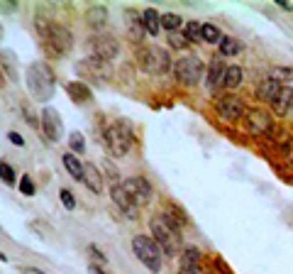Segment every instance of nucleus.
I'll return each instance as SVG.
<instances>
[{"label":"nucleus","mask_w":293,"mask_h":274,"mask_svg":"<svg viewBox=\"0 0 293 274\" xmlns=\"http://www.w3.org/2000/svg\"><path fill=\"white\" fill-rule=\"evenodd\" d=\"M27 88L34 101H51L54 96V71L44 61H34L27 69Z\"/></svg>","instance_id":"obj_1"},{"label":"nucleus","mask_w":293,"mask_h":274,"mask_svg":"<svg viewBox=\"0 0 293 274\" xmlns=\"http://www.w3.org/2000/svg\"><path fill=\"white\" fill-rule=\"evenodd\" d=\"M137 59H140V66L147 74H154V76H164V74L171 71V57L164 47H157V44H149V47H140L137 51Z\"/></svg>","instance_id":"obj_2"},{"label":"nucleus","mask_w":293,"mask_h":274,"mask_svg":"<svg viewBox=\"0 0 293 274\" xmlns=\"http://www.w3.org/2000/svg\"><path fill=\"white\" fill-rule=\"evenodd\" d=\"M132 250H134V254L140 257L142 264H147V269H152L154 274L162 272L164 252H162V247L154 243V238H147V235H134V238H132Z\"/></svg>","instance_id":"obj_3"},{"label":"nucleus","mask_w":293,"mask_h":274,"mask_svg":"<svg viewBox=\"0 0 293 274\" xmlns=\"http://www.w3.org/2000/svg\"><path fill=\"white\" fill-rule=\"evenodd\" d=\"M105 142H108V150L112 152V157H125V154L132 150V142H134V135H132L130 125L125 120L112 122L110 127L105 130Z\"/></svg>","instance_id":"obj_4"},{"label":"nucleus","mask_w":293,"mask_h":274,"mask_svg":"<svg viewBox=\"0 0 293 274\" xmlns=\"http://www.w3.org/2000/svg\"><path fill=\"white\" fill-rule=\"evenodd\" d=\"M149 225H152L154 243L162 247V252H166V257H173V254L179 252V247H181V238H179V233H176L173 228L166 225V221H164L162 215H154Z\"/></svg>","instance_id":"obj_5"},{"label":"nucleus","mask_w":293,"mask_h":274,"mask_svg":"<svg viewBox=\"0 0 293 274\" xmlns=\"http://www.w3.org/2000/svg\"><path fill=\"white\" fill-rule=\"evenodd\" d=\"M173 74H176L179 83H183V86H196L203 76V61L198 59L196 54H183L181 59L173 61Z\"/></svg>","instance_id":"obj_6"},{"label":"nucleus","mask_w":293,"mask_h":274,"mask_svg":"<svg viewBox=\"0 0 293 274\" xmlns=\"http://www.w3.org/2000/svg\"><path fill=\"white\" fill-rule=\"evenodd\" d=\"M44 40H47V47L54 54H69L73 49V34H71L69 27H64L59 22H51L49 27H47Z\"/></svg>","instance_id":"obj_7"},{"label":"nucleus","mask_w":293,"mask_h":274,"mask_svg":"<svg viewBox=\"0 0 293 274\" xmlns=\"http://www.w3.org/2000/svg\"><path fill=\"white\" fill-rule=\"evenodd\" d=\"M88 44H91V51L93 57H98V59L108 61L110 64L118 54H120V44H118V40L112 37V34H105V32H98V34H93L91 40H88Z\"/></svg>","instance_id":"obj_8"},{"label":"nucleus","mask_w":293,"mask_h":274,"mask_svg":"<svg viewBox=\"0 0 293 274\" xmlns=\"http://www.w3.org/2000/svg\"><path fill=\"white\" fill-rule=\"evenodd\" d=\"M215 113L227 122H237L244 115V101L237 96H220L215 98Z\"/></svg>","instance_id":"obj_9"},{"label":"nucleus","mask_w":293,"mask_h":274,"mask_svg":"<svg viewBox=\"0 0 293 274\" xmlns=\"http://www.w3.org/2000/svg\"><path fill=\"white\" fill-rule=\"evenodd\" d=\"M110 196H112V203L120 208V213L125 215V218L137 221V213H140V211H137V201H134L130 193H127V189H125L122 184H112Z\"/></svg>","instance_id":"obj_10"},{"label":"nucleus","mask_w":293,"mask_h":274,"mask_svg":"<svg viewBox=\"0 0 293 274\" xmlns=\"http://www.w3.org/2000/svg\"><path fill=\"white\" fill-rule=\"evenodd\" d=\"M42 130H44V137L49 142H61L64 125H61V115L54 108H44L42 111Z\"/></svg>","instance_id":"obj_11"},{"label":"nucleus","mask_w":293,"mask_h":274,"mask_svg":"<svg viewBox=\"0 0 293 274\" xmlns=\"http://www.w3.org/2000/svg\"><path fill=\"white\" fill-rule=\"evenodd\" d=\"M247 130L252 132L254 137H264L271 132V115L264 113L262 108H252L247 111Z\"/></svg>","instance_id":"obj_12"},{"label":"nucleus","mask_w":293,"mask_h":274,"mask_svg":"<svg viewBox=\"0 0 293 274\" xmlns=\"http://www.w3.org/2000/svg\"><path fill=\"white\" fill-rule=\"evenodd\" d=\"M79 74H88L91 79L103 83L108 79V74H110V64L98 59V57H88V59H83L81 64H79Z\"/></svg>","instance_id":"obj_13"},{"label":"nucleus","mask_w":293,"mask_h":274,"mask_svg":"<svg viewBox=\"0 0 293 274\" xmlns=\"http://www.w3.org/2000/svg\"><path fill=\"white\" fill-rule=\"evenodd\" d=\"M122 186H125L127 193L137 201V206H140V203H147L149 198H152V186H149V181H147L144 176H130Z\"/></svg>","instance_id":"obj_14"},{"label":"nucleus","mask_w":293,"mask_h":274,"mask_svg":"<svg viewBox=\"0 0 293 274\" xmlns=\"http://www.w3.org/2000/svg\"><path fill=\"white\" fill-rule=\"evenodd\" d=\"M179 274H203L201 269V250L198 247H186L179 262Z\"/></svg>","instance_id":"obj_15"},{"label":"nucleus","mask_w":293,"mask_h":274,"mask_svg":"<svg viewBox=\"0 0 293 274\" xmlns=\"http://www.w3.org/2000/svg\"><path fill=\"white\" fill-rule=\"evenodd\" d=\"M125 20H127V34H130V40L134 42V44H142L144 34H147L144 22H142V12L127 10V12H125Z\"/></svg>","instance_id":"obj_16"},{"label":"nucleus","mask_w":293,"mask_h":274,"mask_svg":"<svg viewBox=\"0 0 293 274\" xmlns=\"http://www.w3.org/2000/svg\"><path fill=\"white\" fill-rule=\"evenodd\" d=\"M281 83L276 81V79H264V81H259V86H257V101H264V103H274L276 98H279V93H281Z\"/></svg>","instance_id":"obj_17"},{"label":"nucleus","mask_w":293,"mask_h":274,"mask_svg":"<svg viewBox=\"0 0 293 274\" xmlns=\"http://www.w3.org/2000/svg\"><path fill=\"white\" fill-rule=\"evenodd\" d=\"M225 71H227V66H225V61H223V54H215L208 61V88H215L218 83H223Z\"/></svg>","instance_id":"obj_18"},{"label":"nucleus","mask_w":293,"mask_h":274,"mask_svg":"<svg viewBox=\"0 0 293 274\" xmlns=\"http://www.w3.org/2000/svg\"><path fill=\"white\" fill-rule=\"evenodd\" d=\"M108 8H103V5H91L88 10H86V22H88V27L91 30H95V34L108 25Z\"/></svg>","instance_id":"obj_19"},{"label":"nucleus","mask_w":293,"mask_h":274,"mask_svg":"<svg viewBox=\"0 0 293 274\" xmlns=\"http://www.w3.org/2000/svg\"><path fill=\"white\" fill-rule=\"evenodd\" d=\"M271 108L279 118H283V115H288V113L293 111V88L291 86H283L281 93H279V98L271 103Z\"/></svg>","instance_id":"obj_20"},{"label":"nucleus","mask_w":293,"mask_h":274,"mask_svg":"<svg viewBox=\"0 0 293 274\" xmlns=\"http://www.w3.org/2000/svg\"><path fill=\"white\" fill-rule=\"evenodd\" d=\"M66 93L71 96V101H73V103H88L93 98V93H91V88H88V83H83V81L66 83Z\"/></svg>","instance_id":"obj_21"},{"label":"nucleus","mask_w":293,"mask_h":274,"mask_svg":"<svg viewBox=\"0 0 293 274\" xmlns=\"http://www.w3.org/2000/svg\"><path fill=\"white\" fill-rule=\"evenodd\" d=\"M142 22H144L147 34H152V37H157L162 32V15L154 10V8H147V10L142 12Z\"/></svg>","instance_id":"obj_22"},{"label":"nucleus","mask_w":293,"mask_h":274,"mask_svg":"<svg viewBox=\"0 0 293 274\" xmlns=\"http://www.w3.org/2000/svg\"><path fill=\"white\" fill-rule=\"evenodd\" d=\"M61 159H64V167H66V172H69L71 176L76 179V181H83V176H86V164H81V159H79L76 154H69V152L64 154Z\"/></svg>","instance_id":"obj_23"},{"label":"nucleus","mask_w":293,"mask_h":274,"mask_svg":"<svg viewBox=\"0 0 293 274\" xmlns=\"http://www.w3.org/2000/svg\"><path fill=\"white\" fill-rule=\"evenodd\" d=\"M83 184L91 189L93 193H103V176L98 172L95 164H86V176H83Z\"/></svg>","instance_id":"obj_24"},{"label":"nucleus","mask_w":293,"mask_h":274,"mask_svg":"<svg viewBox=\"0 0 293 274\" xmlns=\"http://www.w3.org/2000/svg\"><path fill=\"white\" fill-rule=\"evenodd\" d=\"M240 83H242V69H240V66H227L225 79H223V86L225 88H237Z\"/></svg>","instance_id":"obj_25"},{"label":"nucleus","mask_w":293,"mask_h":274,"mask_svg":"<svg viewBox=\"0 0 293 274\" xmlns=\"http://www.w3.org/2000/svg\"><path fill=\"white\" fill-rule=\"evenodd\" d=\"M242 51V42L232 40V37H225L223 42H220V54L223 57H235V54H240Z\"/></svg>","instance_id":"obj_26"},{"label":"nucleus","mask_w":293,"mask_h":274,"mask_svg":"<svg viewBox=\"0 0 293 274\" xmlns=\"http://www.w3.org/2000/svg\"><path fill=\"white\" fill-rule=\"evenodd\" d=\"M188 42H203V25L198 20H191L186 22V32H183Z\"/></svg>","instance_id":"obj_27"},{"label":"nucleus","mask_w":293,"mask_h":274,"mask_svg":"<svg viewBox=\"0 0 293 274\" xmlns=\"http://www.w3.org/2000/svg\"><path fill=\"white\" fill-rule=\"evenodd\" d=\"M203 42H208V44H220L223 42V34H220V30L215 27V25H203Z\"/></svg>","instance_id":"obj_28"},{"label":"nucleus","mask_w":293,"mask_h":274,"mask_svg":"<svg viewBox=\"0 0 293 274\" xmlns=\"http://www.w3.org/2000/svg\"><path fill=\"white\" fill-rule=\"evenodd\" d=\"M181 15H176V12H164L162 15V27L169 32H176L179 27H181Z\"/></svg>","instance_id":"obj_29"},{"label":"nucleus","mask_w":293,"mask_h":274,"mask_svg":"<svg viewBox=\"0 0 293 274\" xmlns=\"http://www.w3.org/2000/svg\"><path fill=\"white\" fill-rule=\"evenodd\" d=\"M271 79H276V81H293V66H274L271 71Z\"/></svg>","instance_id":"obj_30"},{"label":"nucleus","mask_w":293,"mask_h":274,"mask_svg":"<svg viewBox=\"0 0 293 274\" xmlns=\"http://www.w3.org/2000/svg\"><path fill=\"white\" fill-rule=\"evenodd\" d=\"M69 144H71V150H73L76 154L86 152V142H83V135H81V132H76V130L71 132V135H69Z\"/></svg>","instance_id":"obj_31"},{"label":"nucleus","mask_w":293,"mask_h":274,"mask_svg":"<svg viewBox=\"0 0 293 274\" xmlns=\"http://www.w3.org/2000/svg\"><path fill=\"white\" fill-rule=\"evenodd\" d=\"M34 191H37L34 181L30 179V174H25V176L20 179V193L22 196H34Z\"/></svg>","instance_id":"obj_32"},{"label":"nucleus","mask_w":293,"mask_h":274,"mask_svg":"<svg viewBox=\"0 0 293 274\" xmlns=\"http://www.w3.org/2000/svg\"><path fill=\"white\" fill-rule=\"evenodd\" d=\"M59 196H61V203H64L66 211H73V208H76V198H73V193H71L69 189H61Z\"/></svg>","instance_id":"obj_33"},{"label":"nucleus","mask_w":293,"mask_h":274,"mask_svg":"<svg viewBox=\"0 0 293 274\" xmlns=\"http://www.w3.org/2000/svg\"><path fill=\"white\" fill-rule=\"evenodd\" d=\"M0 176H3V181L5 184H15V169H12L8 162L0 164Z\"/></svg>","instance_id":"obj_34"},{"label":"nucleus","mask_w":293,"mask_h":274,"mask_svg":"<svg viewBox=\"0 0 293 274\" xmlns=\"http://www.w3.org/2000/svg\"><path fill=\"white\" fill-rule=\"evenodd\" d=\"M169 44H171L173 49H183V47L188 44V37H186V34H176V32H171V34H169Z\"/></svg>","instance_id":"obj_35"},{"label":"nucleus","mask_w":293,"mask_h":274,"mask_svg":"<svg viewBox=\"0 0 293 274\" xmlns=\"http://www.w3.org/2000/svg\"><path fill=\"white\" fill-rule=\"evenodd\" d=\"M88 252H91L93 257H95V260H98V262H108V257H105V254H103L101 250H98V247H95V245H88Z\"/></svg>","instance_id":"obj_36"},{"label":"nucleus","mask_w":293,"mask_h":274,"mask_svg":"<svg viewBox=\"0 0 293 274\" xmlns=\"http://www.w3.org/2000/svg\"><path fill=\"white\" fill-rule=\"evenodd\" d=\"M8 140H10L15 147H22V144H25V140H22L20 132H8Z\"/></svg>","instance_id":"obj_37"},{"label":"nucleus","mask_w":293,"mask_h":274,"mask_svg":"<svg viewBox=\"0 0 293 274\" xmlns=\"http://www.w3.org/2000/svg\"><path fill=\"white\" fill-rule=\"evenodd\" d=\"M22 113H25V118H27V122H30V125H37V120H34V115H32V111L27 108V105H22Z\"/></svg>","instance_id":"obj_38"},{"label":"nucleus","mask_w":293,"mask_h":274,"mask_svg":"<svg viewBox=\"0 0 293 274\" xmlns=\"http://www.w3.org/2000/svg\"><path fill=\"white\" fill-rule=\"evenodd\" d=\"M274 3H276L279 8H283V10H293V5L291 3H286V0H274Z\"/></svg>","instance_id":"obj_39"},{"label":"nucleus","mask_w":293,"mask_h":274,"mask_svg":"<svg viewBox=\"0 0 293 274\" xmlns=\"http://www.w3.org/2000/svg\"><path fill=\"white\" fill-rule=\"evenodd\" d=\"M88 272H91V274H108V272H103L98 264H88Z\"/></svg>","instance_id":"obj_40"},{"label":"nucleus","mask_w":293,"mask_h":274,"mask_svg":"<svg viewBox=\"0 0 293 274\" xmlns=\"http://www.w3.org/2000/svg\"><path fill=\"white\" fill-rule=\"evenodd\" d=\"M27 274H47V272H42V269H37V267H30V269H27Z\"/></svg>","instance_id":"obj_41"},{"label":"nucleus","mask_w":293,"mask_h":274,"mask_svg":"<svg viewBox=\"0 0 293 274\" xmlns=\"http://www.w3.org/2000/svg\"><path fill=\"white\" fill-rule=\"evenodd\" d=\"M8 10H15V3H10V5L5 3V5H3V12H8Z\"/></svg>","instance_id":"obj_42"}]
</instances>
